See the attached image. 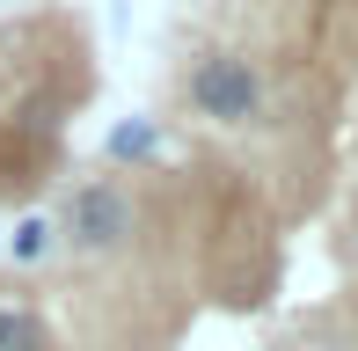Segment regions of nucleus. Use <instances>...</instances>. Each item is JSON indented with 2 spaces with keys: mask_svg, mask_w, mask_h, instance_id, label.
Returning <instances> with one entry per match:
<instances>
[{
  "mask_svg": "<svg viewBox=\"0 0 358 351\" xmlns=\"http://www.w3.org/2000/svg\"><path fill=\"white\" fill-rule=\"evenodd\" d=\"M176 88H183V103L198 110L213 132H264L271 124V73L256 66L249 52H234V44L190 52L183 73H176Z\"/></svg>",
  "mask_w": 358,
  "mask_h": 351,
  "instance_id": "1",
  "label": "nucleus"
},
{
  "mask_svg": "<svg viewBox=\"0 0 358 351\" xmlns=\"http://www.w3.org/2000/svg\"><path fill=\"white\" fill-rule=\"evenodd\" d=\"M139 234V190L124 176H80L59 198V249L73 264H103L117 249H132Z\"/></svg>",
  "mask_w": 358,
  "mask_h": 351,
  "instance_id": "2",
  "label": "nucleus"
},
{
  "mask_svg": "<svg viewBox=\"0 0 358 351\" xmlns=\"http://www.w3.org/2000/svg\"><path fill=\"white\" fill-rule=\"evenodd\" d=\"M44 249H52V227H44V220H29V227L15 234V264H37Z\"/></svg>",
  "mask_w": 358,
  "mask_h": 351,
  "instance_id": "3",
  "label": "nucleus"
}]
</instances>
